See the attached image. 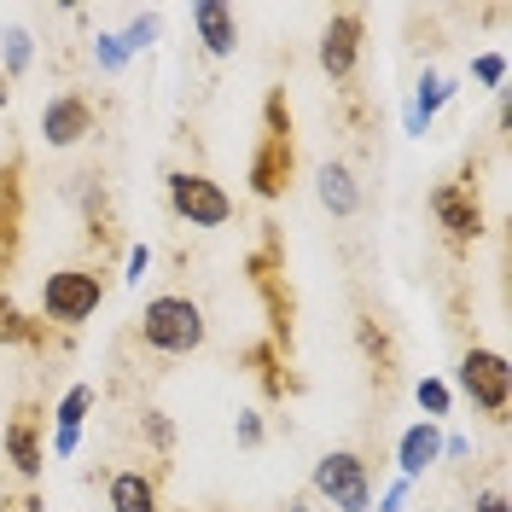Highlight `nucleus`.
I'll return each instance as SVG.
<instances>
[{"mask_svg": "<svg viewBox=\"0 0 512 512\" xmlns=\"http://www.w3.org/2000/svg\"><path fill=\"white\" fill-rule=\"evenodd\" d=\"M99 303H105V286H99V274H88V268H59L41 286V315L59 320V326H82Z\"/></svg>", "mask_w": 512, "mask_h": 512, "instance_id": "20e7f679", "label": "nucleus"}, {"mask_svg": "<svg viewBox=\"0 0 512 512\" xmlns=\"http://www.w3.org/2000/svg\"><path fill=\"white\" fill-rule=\"evenodd\" d=\"M414 396H419V408H425V419H431V425H437V419L448 414V402H454V390H448L443 379H419Z\"/></svg>", "mask_w": 512, "mask_h": 512, "instance_id": "a211bd4d", "label": "nucleus"}, {"mask_svg": "<svg viewBox=\"0 0 512 512\" xmlns=\"http://www.w3.org/2000/svg\"><path fill=\"white\" fill-rule=\"evenodd\" d=\"M402 501H408V478H396L390 489H384V507L379 512H402Z\"/></svg>", "mask_w": 512, "mask_h": 512, "instance_id": "393cba45", "label": "nucleus"}, {"mask_svg": "<svg viewBox=\"0 0 512 512\" xmlns=\"http://www.w3.org/2000/svg\"><path fill=\"white\" fill-rule=\"evenodd\" d=\"M448 99H454V82H443V76H431V70H425V76H419V88H414V99H408V117H402L408 134H425L431 117L443 111Z\"/></svg>", "mask_w": 512, "mask_h": 512, "instance_id": "2eb2a0df", "label": "nucleus"}, {"mask_svg": "<svg viewBox=\"0 0 512 512\" xmlns=\"http://www.w3.org/2000/svg\"><path fill=\"white\" fill-rule=\"evenodd\" d=\"M291 169H297V146H291V105H286V94L274 88V94L262 99V140H256V152H251V192L262 198V204L286 198V192H291Z\"/></svg>", "mask_w": 512, "mask_h": 512, "instance_id": "f257e3e1", "label": "nucleus"}, {"mask_svg": "<svg viewBox=\"0 0 512 512\" xmlns=\"http://www.w3.org/2000/svg\"><path fill=\"white\" fill-rule=\"evenodd\" d=\"M472 76H478L483 88H501L507 82V53H478L472 59Z\"/></svg>", "mask_w": 512, "mask_h": 512, "instance_id": "aec40b11", "label": "nucleus"}, {"mask_svg": "<svg viewBox=\"0 0 512 512\" xmlns=\"http://www.w3.org/2000/svg\"><path fill=\"white\" fill-rule=\"evenodd\" d=\"M478 512H507V495H501V489H483V495H478Z\"/></svg>", "mask_w": 512, "mask_h": 512, "instance_id": "a878e982", "label": "nucleus"}, {"mask_svg": "<svg viewBox=\"0 0 512 512\" xmlns=\"http://www.w3.org/2000/svg\"><path fill=\"white\" fill-rule=\"evenodd\" d=\"M0 512H18V507H12V501H0Z\"/></svg>", "mask_w": 512, "mask_h": 512, "instance_id": "c85d7f7f", "label": "nucleus"}, {"mask_svg": "<svg viewBox=\"0 0 512 512\" xmlns=\"http://www.w3.org/2000/svg\"><path fill=\"white\" fill-rule=\"evenodd\" d=\"M233 431H239V443H245V448L262 443V419H256V414H239V425H233Z\"/></svg>", "mask_w": 512, "mask_h": 512, "instance_id": "5701e85b", "label": "nucleus"}, {"mask_svg": "<svg viewBox=\"0 0 512 512\" xmlns=\"http://www.w3.org/2000/svg\"><path fill=\"white\" fill-rule=\"evenodd\" d=\"M192 30H198L210 59H227L239 47V18H233V6H222V0H198L192 6Z\"/></svg>", "mask_w": 512, "mask_h": 512, "instance_id": "9b49d317", "label": "nucleus"}, {"mask_svg": "<svg viewBox=\"0 0 512 512\" xmlns=\"http://www.w3.org/2000/svg\"><path fill=\"white\" fill-rule=\"evenodd\" d=\"M152 35H158V12H140L117 41H123V53H140V47H152Z\"/></svg>", "mask_w": 512, "mask_h": 512, "instance_id": "6ab92c4d", "label": "nucleus"}, {"mask_svg": "<svg viewBox=\"0 0 512 512\" xmlns=\"http://www.w3.org/2000/svg\"><path fill=\"white\" fill-rule=\"evenodd\" d=\"M437 460H443V431H437L431 419L408 425V431H402V443H396V466H402V478H408V483L425 478V466H437Z\"/></svg>", "mask_w": 512, "mask_h": 512, "instance_id": "ddd939ff", "label": "nucleus"}, {"mask_svg": "<svg viewBox=\"0 0 512 512\" xmlns=\"http://www.w3.org/2000/svg\"><path fill=\"white\" fill-rule=\"evenodd\" d=\"M6 99H12V88H6V76H0V105H6Z\"/></svg>", "mask_w": 512, "mask_h": 512, "instance_id": "bb28decb", "label": "nucleus"}, {"mask_svg": "<svg viewBox=\"0 0 512 512\" xmlns=\"http://www.w3.org/2000/svg\"><path fill=\"white\" fill-rule=\"evenodd\" d=\"M140 338L163 355H192V350H204L210 326H204V309H198L192 297L163 291V297H152V303L140 309Z\"/></svg>", "mask_w": 512, "mask_h": 512, "instance_id": "f03ea898", "label": "nucleus"}, {"mask_svg": "<svg viewBox=\"0 0 512 512\" xmlns=\"http://www.w3.org/2000/svg\"><path fill=\"white\" fill-rule=\"evenodd\" d=\"M94 64H99V70H123V64H128L123 41H117V35H94Z\"/></svg>", "mask_w": 512, "mask_h": 512, "instance_id": "412c9836", "label": "nucleus"}, {"mask_svg": "<svg viewBox=\"0 0 512 512\" xmlns=\"http://www.w3.org/2000/svg\"><path fill=\"white\" fill-rule=\"evenodd\" d=\"M315 187H320V204H326L332 216H355V210H361V187H355L350 163H320Z\"/></svg>", "mask_w": 512, "mask_h": 512, "instance_id": "4468645a", "label": "nucleus"}, {"mask_svg": "<svg viewBox=\"0 0 512 512\" xmlns=\"http://www.w3.org/2000/svg\"><path fill=\"white\" fill-rule=\"evenodd\" d=\"M146 437H152L158 454H169V448H175V425H169L163 414H146Z\"/></svg>", "mask_w": 512, "mask_h": 512, "instance_id": "4be33fe9", "label": "nucleus"}, {"mask_svg": "<svg viewBox=\"0 0 512 512\" xmlns=\"http://www.w3.org/2000/svg\"><path fill=\"white\" fill-rule=\"evenodd\" d=\"M460 390L478 402L483 414H507L512 402V367L501 350H466V361H460Z\"/></svg>", "mask_w": 512, "mask_h": 512, "instance_id": "423d86ee", "label": "nucleus"}, {"mask_svg": "<svg viewBox=\"0 0 512 512\" xmlns=\"http://www.w3.org/2000/svg\"><path fill=\"white\" fill-rule=\"evenodd\" d=\"M24 70H30V30H6V64H0V76L18 82Z\"/></svg>", "mask_w": 512, "mask_h": 512, "instance_id": "f3484780", "label": "nucleus"}, {"mask_svg": "<svg viewBox=\"0 0 512 512\" xmlns=\"http://www.w3.org/2000/svg\"><path fill=\"white\" fill-rule=\"evenodd\" d=\"M88 408H94V390L88 384H70L59 396V408H53V454L59 460H70L82 448V419H88Z\"/></svg>", "mask_w": 512, "mask_h": 512, "instance_id": "9d476101", "label": "nucleus"}, {"mask_svg": "<svg viewBox=\"0 0 512 512\" xmlns=\"http://www.w3.org/2000/svg\"><path fill=\"white\" fill-rule=\"evenodd\" d=\"M88 134H94V105L82 94H59V99L41 105V140H47V146L64 152V146H82Z\"/></svg>", "mask_w": 512, "mask_h": 512, "instance_id": "1a4fd4ad", "label": "nucleus"}, {"mask_svg": "<svg viewBox=\"0 0 512 512\" xmlns=\"http://www.w3.org/2000/svg\"><path fill=\"white\" fill-rule=\"evenodd\" d=\"M105 495H111V512H158V483L146 472H117Z\"/></svg>", "mask_w": 512, "mask_h": 512, "instance_id": "dca6fc26", "label": "nucleus"}, {"mask_svg": "<svg viewBox=\"0 0 512 512\" xmlns=\"http://www.w3.org/2000/svg\"><path fill=\"white\" fill-rule=\"evenodd\" d=\"M315 495H326L338 512H367L373 507V472L350 448H332L315 460Z\"/></svg>", "mask_w": 512, "mask_h": 512, "instance_id": "7ed1b4c3", "label": "nucleus"}, {"mask_svg": "<svg viewBox=\"0 0 512 512\" xmlns=\"http://www.w3.org/2000/svg\"><path fill=\"white\" fill-rule=\"evenodd\" d=\"M431 216H437V227L448 233V245H472L483 233V204H478V192L472 187H437L431 192Z\"/></svg>", "mask_w": 512, "mask_h": 512, "instance_id": "6e6552de", "label": "nucleus"}, {"mask_svg": "<svg viewBox=\"0 0 512 512\" xmlns=\"http://www.w3.org/2000/svg\"><path fill=\"white\" fill-rule=\"evenodd\" d=\"M146 268H152V251H146V245H134V251H128V286H134V280H140V274H146Z\"/></svg>", "mask_w": 512, "mask_h": 512, "instance_id": "b1692460", "label": "nucleus"}, {"mask_svg": "<svg viewBox=\"0 0 512 512\" xmlns=\"http://www.w3.org/2000/svg\"><path fill=\"white\" fill-rule=\"evenodd\" d=\"M0 448H6V460H12V472H18V478H41L47 448H41V419H35V414L12 419V425H6V437H0Z\"/></svg>", "mask_w": 512, "mask_h": 512, "instance_id": "f8f14e48", "label": "nucleus"}, {"mask_svg": "<svg viewBox=\"0 0 512 512\" xmlns=\"http://www.w3.org/2000/svg\"><path fill=\"white\" fill-rule=\"evenodd\" d=\"M361 41H367V18H361L355 6L332 12L326 30H320V70H326L332 82H350L355 64H361Z\"/></svg>", "mask_w": 512, "mask_h": 512, "instance_id": "0eeeda50", "label": "nucleus"}, {"mask_svg": "<svg viewBox=\"0 0 512 512\" xmlns=\"http://www.w3.org/2000/svg\"><path fill=\"white\" fill-rule=\"evenodd\" d=\"M169 210L192 227H227L233 222V198H227L210 175H192V169H175V175H169Z\"/></svg>", "mask_w": 512, "mask_h": 512, "instance_id": "39448f33", "label": "nucleus"}, {"mask_svg": "<svg viewBox=\"0 0 512 512\" xmlns=\"http://www.w3.org/2000/svg\"><path fill=\"white\" fill-rule=\"evenodd\" d=\"M286 512H309V507H303V501H286Z\"/></svg>", "mask_w": 512, "mask_h": 512, "instance_id": "cd10ccee", "label": "nucleus"}]
</instances>
